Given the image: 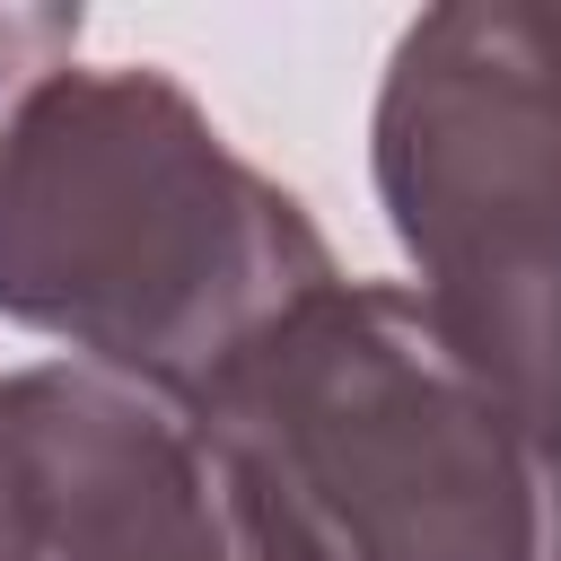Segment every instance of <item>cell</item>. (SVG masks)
<instances>
[{
    "label": "cell",
    "mask_w": 561,
    "mask_h": 561,
    "mask_svg": "<svg viewBox=\"0 0 561 561\" xmlns=\"http://www.w3.org/2000/svg\"><path fill=\"white\" fill-rule=\"evenodd\" d=\"M333 280L298 193L167 70H53L0 114V316L158 403H193Z\"/></svg>",
    "instance_id": "obj_1"
},
{
    "label": "cell",
    "mask_w": 561,
    "mask_h": 561,
    "mask_svg": "<svg viewBox=\"0 0 561 561\" xmlns=\"http://www.w3.org/2000/svg\"><path fill=\"white\" fill-rule=\"evenodd\" d=\"M79 44V9H0V88H35L70 61Z\"/></svg>",
    "instance_id": "obj_5"
},
{
    "label": "cell",
    "mask_w": 561,
    "mask_h": 561,
    "mask_svg": "<svg viewBox=\"0 0 561 561\" xmlns=\"http://www.w3.org/2000/svg\"><path fill=\"white\" fill-rule=\"evenodd\" d=\"M368 167L430 333L561 456V9H421L386 61Z\"/></svg>",
    "instance_id": "obj_3"
},
{
    "label": "cell",
    "mask_w": 561,
    "mask_h": 561,
    "mask_svg": "<svg viewBox=\"0 0 561 561\" xmlns=\"http://www.w3.org/2000/svg\"><path fill=\"white\" fill-rule=\"evenodd\" d=\"M0 561H324V543L193 412L44 359L0 377Z\"/></svg>",
    "instance_id": "obj_4"
},
{
    "label": "cell",
    "mask_w": 561,
    "mask_h": 561,
    "mask_svg": "<svg viewBox=\"0 0 561 561\" xmlns=\"http://www.w3.org/2000/svg\"><path fill=\"white\" fill-rule=\"evenodd\" d=\"M324 561H561V456L430 333L403 280H324L193 403Z\"/></svg>",
    "instance_id": "obj_2"
}]
</instances>
